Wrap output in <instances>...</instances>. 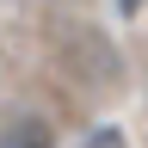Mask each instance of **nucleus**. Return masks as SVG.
Segmentation results:
<instances>
[{
  "instance_id": "nucleus-3",
  "label": "nucleus",
  "mask_w": 148,
  "mask_h": 148,
  "mask_svg": "<svg viewBox=\"0 0 148 148\" xmlns=\"http://www.w3.org/2000/svg\"><path fill=\"white\" fill-rule=\"evenodd\" d=\"M142 6H148V0H117V12H123V18H130V12H142Z\"/></svg>"
},
{
  "instance_id": "nucleus-2",
  "label": "nucleus",
  "mask_w": 148,
  "mask_h": 148,
  "mask_svg": "<svg viewBox=\"0 0 148 148\" xmlns=\"http://www.w3.org/2000/svg\"><path fill=\"white\" fill-rule=\"evenodd\" d=\"M0 148H56V130L37 111H18V117L0 123Z\"/></svg>"
},
{
  "instance_id": "nucleus-1",
  "label": "nucleus",
  "mask_w": 148,
  "mask_h": 148,
  "mask_svg": "<svg viewBox=\"0 0 148 148\" xmlns=\"http://www.w3.org/2000/svg\"><path fill=\"white\" fill-rule=\"evenodd\" d=\"M68 62H74L80 80H99V86L117 80V49H111L99 31H80V37H74V43H68Z\"/></svg>"
}]
</instances>
